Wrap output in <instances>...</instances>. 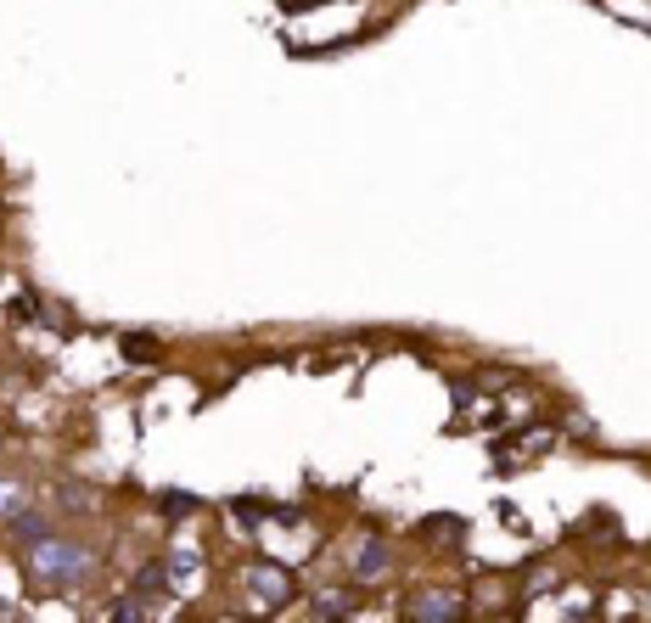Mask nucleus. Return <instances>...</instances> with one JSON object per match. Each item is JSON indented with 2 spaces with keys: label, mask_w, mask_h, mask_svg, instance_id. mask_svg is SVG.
Returning a JSON list of instances; mask_svg holds the SVG:
<instances>
[{
  "label": "nucleus",
  "mask_w": 651,
  "mask_h": 623,
  "mask_svg": "<svg viewBox=\"0 0 651 623\" xmlns=\"http://www.w3.org/2000/svg\"><path fill=\"white\" fill-rule=\"evenodd\" d=\"M29 568L51 584V590H84L90 573H96V556H90V545H73V540H34L29 545Z\"/></svg>",
  "instance_id": "f257e3e1"
},
{
  "label": "nucleus",
  "mask_w": 651,
  "mask_h": 623,
  "mask_svg": "<svg viewBox=\"0 0 651 623\" xmlns=\"http://www.w3.org/2000/svg\"><path fill=\"white\" fill-rule=\"evenodd\" d=\"M242 584H247L253 601H264V606H287V601H293V573L275 568V562H253V568L242 573Z\"/></svg>",
  "instance_id": "f03ea898"
},
{
  "label": "nucleus",
  "mask_w": 651,
  "mask_h": 623,
  "mask_svg": "<svg viewBox=\"0 0 651 623\" xmlns=\"http://www.w3.org/2000/svg\"><path fill=\"white\" fill-rule=\"evenodd\" d=\"M455 612H460V590H427L410 601V617H421V623H444Z\"/></svg>",
  "instance_id": "7ed1b4c3"
},
{
  "label": "nucleus",
  "mask_w": 651,
  "mask_h": 623,
  "mask_svg": "<svg viewBox=\"0 0 651 623\" xmlns=\"http://www.w3.org/2000/svg\"><path fill=\"white\" fill-rule=\"evenodd\" d=\"M388 562H394V556H388V545H383V540H365V545L354 551V573H359V579H383V573H388Z\"/></svg>",
  "instance_id": "20e7f679"
},
{
  "label": "nucleus",
  "mask_w": 651,
  "mask_h": 623,
  "mask_svg": "<svg viewBox=\"0 0 651 623\" xmlns=\"http://www.w3.org/2000/svg\"><path fill=\"white\" fill-rule=\"evenodd\" d=\"M163 590H169V573H163V568H157V562H152V568H141V573H135V590H130V595H135V601H146V606H152V601H157V595H163Z\"/></svg>",
  "instance_id": "39448f33"
},
{
  "label": "nucleus",
  "mask_w": 651,
  "mask_h": 623,
  "mask_svg": "<svg viewBox=\"0 0 651 623\" xmlns=\"http://www.w3.org/2000/svg\"><path fill=\"white\" fill-rule=\"evenodd\" d=\"M12 533L34 545V540H45V517H34V511H18V517H12Z\"/></svg>",
  "instance_id": "423d86ee"
},
{
  "label": "nucleus",
  "mask_w": 651,
  "mask_h": 623,
  "mask_svg": "<svg viewBox=\"0 0 651 623\" xmlns=\"http://www.w3.org/2000/svg\"><path fill=\"white\" fill-rule=\"evenodd\" d=\"M169 568H174V579H180V584H185V579H197V568H203V556H197V551H192V545H180V551H174V562H169Z\"/></svg>",
  "instance_id": "0eeeda50"
},
{
  "label": "nucleus",
  "mask_w": 651,
  "mask_h": 623,
  "mask_svg": "<svg viewBox=\"0 0 651 623\" xmlns=\"http://www.w3.org/2000/svg\"><path fill=\"white\" fill-rule=\"evenodd\" d=\"M18 511H23V489H18V483H0V517L12 522Z\"/></svg>",
  "instance_id": "6e6552de"
},
{
  "label": "nucleus",
  "mask_w": 651,
  "mask_h": 623,
  "mask_svg": "<svg viewBox=\"0 0 651 623\" xmlns=\"http://www.w3.org/2000/svg\"><path fill=\"white\" fill-rule=\"evenodd\" d=\"M62 511H73V517H84V511H90V489H79V483H68V489H62Z\"/></svg>",
  "instance_id": "1a4fd4ad"
},
{
  "label": "nucleus",
  "mask_w": 651,
  "mask_h": 623,
  "mask_svg": "<svg viewBox=\"0 0 651 623\" xmlns=\"http://www.w3.org/2000/svg\"><path fill=\"white\" fill-rule=\"evenodd\" d=\"M163 511H169V517H185V511H197V500H185V494H163Z\"/></svg>",
  "instance_id": "9d476101"
},
{
  "label": "nucleus",
  "mask_w": 651,
  "mask_h": 623,
  "mask_svg": "<svg viewBox=\"0 0 651 623\" xmlns=\"http://www.w3.org/2000/svg\"><path fill=\"white\" fill-rule=\"evenodd\" d=\"M315 612H321V617H343V612H348V601H337V595H321V601H315Z\"/></svg>",
  "instance_id": "9b49d317"
}]
</instances>
